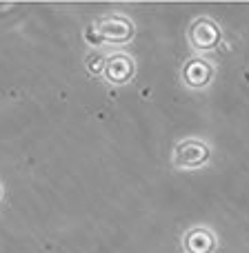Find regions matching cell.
Returning <instances> with one entry per match:
<instances>
[{
  "label": "cell",
  "instance_id": "cell-1",
  "mask_svg": "<svg viewBox=\"0 0 249 253\" xmlns=\"http://www.w3.org/2000/svg\"><path fill=\"white\" fill-rule=\"evenodd\" d=\"M207 160H209V149H207V144L198 142V140H185L174 151V165L183 167V169L200 167Z\"/></svg>",
  "mask_w": 249,
  "mask_h": 253
},
{
  "label": "cell",
  "instance_id": "cell-3",
  "mask_svg": "<svg viewBox=\"0 0 249 253\" xmlns=\"http://www.w3.org/2000/svg\"><path fill=\"white\" fill-rule=\"evenodd\" d=\"M183 78L185 83L189 84V87H205L207 83L211 80V67L209 62L200 60V58H196V60H189L187 65H185L183 69Z\"/></svg>",
  "mask_w": 249,
  "mask_h": 253
},
{
  "label": "cell",
  "instance_id": "cell-5",
  "mask_svg": "<svg viewBox=\"0 0 249 253\" xmlns=\"http://www.w3.org/2000/svg\"><path fill=\"white\" fill-rule=\"evenodd\" d=\"M105 67H107V78L111 83H127L131 78V74H134V65H131V60L127 56L107 58Z\"/></svg>",
  "mask_w": 249,
  "mask_h": 253
},
{
  "label": "cell",
  "instance_id": "cell-6",
  "mask_svg": "<svg viewBox=\"0 0 249 253\" xmlns=\"http://www.w3.org/2000/svg\"><path fill=\"white\" fill-rule=\"evenodd\" d=\"M102 36L107 40H114V42H120V40H127L131 36V25L129 20H123V18H111L102 25Z\"/></svg>",
  "mask_w": 249,
  "mask_h": 253
},
{
  "label": "cell",
  "instance_id": "cell-4",
  "mask_svg": "<svg viewBox=\"0 0 249 253\" xmlns=\"http://www.w3.org/2000/svg\"><path fill=\"white\" fill-rule=\"evenodd\" d=\"M216 247V240L209 231L205 229H196V231H189L185 238V251L187 253H211Z\"/></svg>",
  "mask_w": 249,
  "mask_h": 253
},
{
  "label": "cell",
  "instance_id": "cell-2",
  "mask_svg": "<svg viewBox=\"0 0 249 253\" xmlns=\"http://www.w3.org/2000/svg\"><path fill=\"white\" fill-rule=\"evenodd\" d=\"M220 40V29L214 25L211 20H198L194 22V29H192V44L196 49H214Z\"/></svg>",
  "mask_w": 249,
  "mask_h": 253
}]
</instances>
